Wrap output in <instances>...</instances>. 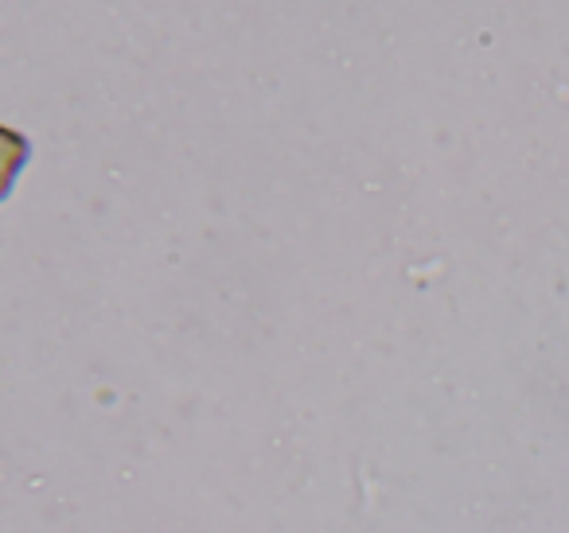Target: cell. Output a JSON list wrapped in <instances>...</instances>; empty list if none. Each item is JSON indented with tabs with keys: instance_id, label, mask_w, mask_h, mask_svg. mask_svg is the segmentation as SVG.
I'll list each match as a JSON object with an SVG mask.
<instances>
[{
	"instance_id": "cell-1",
	"label": "cell",
	"mask_w": 569,
	"mask_h": 533,
	"mask_svg": "<svg viewBox=\"0 0 569 533\" xmlns=\"http://www.w3.org/2000/svg\"><path fill=\"white\" fill-rule=\"evenodd\" d=\"M28 160H32V141H28L20 129L0 125V203L12 195V188H17Z\"/></svg>"
}]
</instances>
